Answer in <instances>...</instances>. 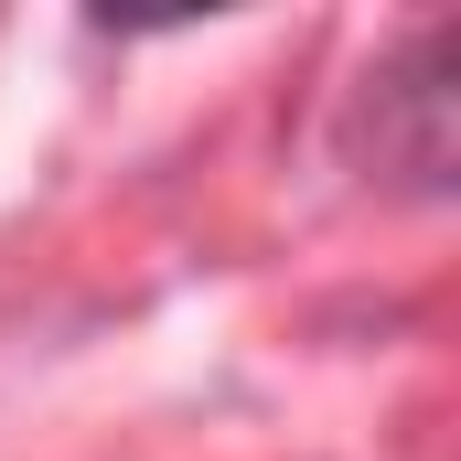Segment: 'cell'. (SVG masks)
Instances as JSON below:
<instances>
[]
</instances>
